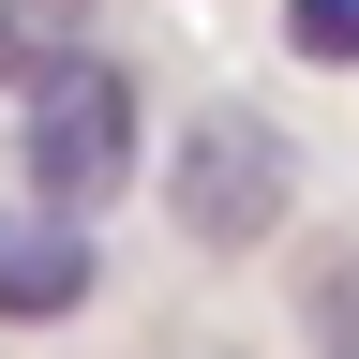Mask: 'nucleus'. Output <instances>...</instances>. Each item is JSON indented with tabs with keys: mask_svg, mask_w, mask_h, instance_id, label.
Returning a JSON list of instances; mask_svg holds the SVG:
<instances>
[{
	"mask_svg": "<svg viewBox=\"0 0 359 359\" xmlns=\"http://www.w3.org/2000/svg\"><path fill=\"white\" fill-rule=\"evenodd\" d=\"M15 90H30V105H15V180L90 224L135 180V75L90 60V45H45V60H15Z\"/></svg>",
	"mask_w": 359,
	"mask_h": 359,
	"instance_id": "1",
	"label": "nucleus"
},
{
	"mask_svg": "<svg viewBox=\"0 0 359 359\" xmlns=\"http://www.w3.org/2000/svg\"><path fill=\"white\" fill-rule=\"evenodd\" d=\"M165 195H180V224H195L210 255H255L269 224L299 210V150L269 135L255 105H195L180 120V165H165Z\"/></svg>",
	"mask_w": 359,
	"mask_h": 359,
	"instance_id": "2",
	"label": "nucleus"
},
{
	"mask_svg": "<svg viewBox=\"0 0 359 359\" xmlns=\"http://www.w3.org/2000/svg\"><path fill=\"white\" fill-rule=\"evenodd\" d=\"M90 299V224L75 210H0V314H15V330H60V314Z\"/></svg>",
	"mask_w": 359,
	"mask_h": 359,
	"instance_id": "3",
	"label": "nucleus"
},
{
	"mask_svg": "<svg viewBox=\"0 0 359 359\" xmlns=\"http://www.w3.org/2000/svg\"><path fill=\"white\" fill-rule=\"evenodd\" d=\"M299 344L314 359H359V255H314L299 269Z\"/></svg>",
	"mask_w": 359,
	"mask_h": 359,
	"instance_id": "4",
	"label": "nucleus"
},
{
	"mask_svg": "<svg viewBox=\"0 0 359 359\" xmlns=\"http://www.w3.org/2000/svg\"><path fill=\"white\" fill-rule=\"evenodd\" d=\"M285 45L299 60H359V0H285Z\"/></svg>",
	"mask_w": 359,
	"mask_h": 359,
	"instance_id": "5",
	"label": "nucleus"
}]
</instances>
